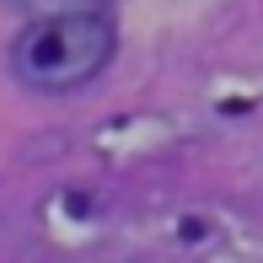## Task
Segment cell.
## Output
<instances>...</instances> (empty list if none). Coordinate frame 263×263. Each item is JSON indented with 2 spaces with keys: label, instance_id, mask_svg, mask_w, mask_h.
I'll list each match as a JSON object with an SVG mask.
<instances>
[{
  "label": "cell",
  "instance_id": "6da1fadb",
  "mask_svg": "<svg viewBox=\"0 0 263 263\" xmlns=\"http://www.w3.org/2000/svg\"><path fill=\"white\" fill-rule=\"evenodd\" d=\"M118 49V27L97 0H70L32 16L11 43V70L32 91H76L97 81Z\"/></svg>",
  "mask_w": 263,
  "mask_h": 263
}]
</instances>
